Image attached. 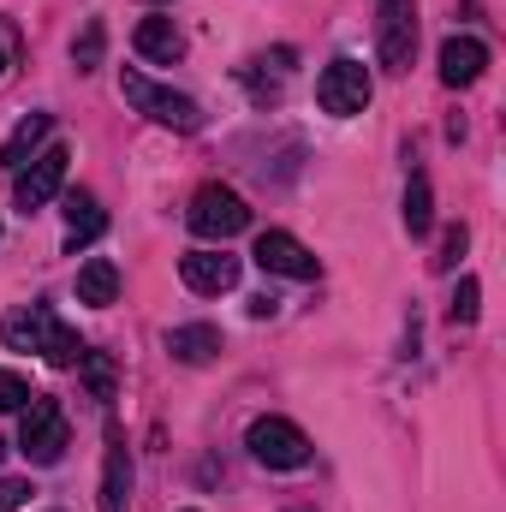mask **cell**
<instances>
[{
  "label": "cell",
  "instance_id": "1",
  "mask_svg": "<svg viewBox=\"0 0 506 512\" xmlns=\"http://www.w3.org/2000/svg\"><path fill=\"white\" fill-rule=\"evenodd\" d=\"M0 340H6L12 352L48 358L54 370H78V358H84V340L54 316V304H24V310L0 316Z\"/></svg>",
  "mask_w": 506,
  "mask_h": 512
},
{
  "label": "cell",
  "instance_id": "28",
  "mask_svg": "<svg viewBox=\"0 0 506 512\" xmlns=\"http://www.w3.org/2000/svg\"><path fill=\"white\" fill-rule=\"evenodd\" d=\"M149 6H167V0H149Z\"/></svg>",
  "mask_w": 506,
  "mask_h": 512
},
{
  "label": "cell",
  "instance_id": "14",
  "mask_svg": "<svg viewBox=\"0 0 506 512\" xmlns=\"http://www.w3.org/2000/svg\"><path fill=\"white\" fill-rule=\"evenodd\" d=\"M131 42H137V54H143V60H155V66L185 60V36H179V24H173V18H143Z\"/></svg>",
  "mask_w": 506,
  "mask_h": 512
},
{
  "label": "cell",
  "instance_id": "7",
  "mask_svg": "<svg viewBox=\"0 0 506 512\" xmlns=\"http://www.w3.org/2000/svg\"><path fill=\"white\" fill-rule=\"evenodd\" d=\"M376 54L387 72H411L417 60V0H376Z\"/></svg>",
  "mask_w": 506,
  "mask_h": 512
},
{
  "label": "cell",
  "instance_id": "27",
  "mask_svg": "<svg viewBox=\"0 0 506 512\" xmlns=\"http://www.w3.org/2000/svg\"><path fill=\"white\" fill-rule=\"evenodd\" d=\"M0 459H6V441H0Z\"/></svg>",
  "mask_w": 506,
  "mask_h": 512
},
{
  "label": "cell",
  "instance_id": "8",
  "mask_svg": "<svg viewBox=\"0 0 506 512\" xmlns=\"http://www.w3.org/2000/svg\"><path fill=\"white\" fill-rule=\"evenodd\" d=\"M316 102H322V114H334V120L364 114V108H370V72H364L358 60H334V66H322V78H316Z\"/></svg>",
  "mask_w": 506,
  "mask_h": 512
},
{
  "label": "cell",
  "instance_id": "12",
  "mask_svg": "<svg viewBox=\"0 0 506 512\" xmlns=\"http://www.w3.org/2000/svg\"><path fill=\"white\" fill-rule=\"evenodd\" d=\"M108 233V215L90 191H66V256H78L84 245H96Z\"/></svg>",
  "mask_w": 506,
  "mask_h": 512
},
{
  "label": "cell",
  "instance_id": "19",
  "mask_svg": "<svg viewBox=\"0 0 506 512\" xmlns=\"http://www.w3.org/2000/svg\"><path fill=\"white\" fill-rule=\"evenodd\" d=\"M429 227H435V191H429V173H411V185H405V233L423 239Z\"/></svg>",
  "mask_w": 506,
  "mask_h": 512
},
{
  "label": "cell",
  "instance_id": "13",
  "mask_svg": "<svg viewBox=\"0 0 506 512\" xmlns=\"http://www.w3.org/2000/svg\"><path fill=\"white\" fill-rule=\"evenodd\" d=\"M102 512H131V447L120 429H108V465H102Z\"/></svg>",
  "mask_w": 506,
  "mask_h": 512
},
{
  "label": "cell",
  "instance_id": "4",
  "mask_svg": "<svg viewBox=\"0 0 506 512\" xmlns=\"http://www.w3.org/2000/svg\"><path fill=\"white\" fill-rule=\"evenodd\" d=\"M245 447H251L256 465H268V471H304L310 465V435L298 429V423H286V417H256L251 429H245Z\"/></svg>",
  "mask_w": 506,
  "mask_h": 512
},
{
  "label": "cell",
  "instance_id": "9",
  "mask_svg": "<svg viewBox=\"0 0 506 512\" xmlns=\"http://www.w3.org/2000/svg\"><path fill=\"white\" fill-rule=\"evenodd\" d=\"M256 262H262V274H286V280H316L322 274V262H316V251H304L292 233H256Z\"/></svg>",
  "mask_w": 506,
  "mask_h": 512
},
{
  "label": "cell",
  "instance_id": "18",
  "mask_svg": "<svg viewBox=\"0 0 506 512\" xmlns=\"http://www.w3.org/2000/svg\"><path fill=\"white\" fill-rule=\"evenodd\" d=\"M78 382H84V393L90 399H114V387H120V364H114V352H84L78 358Z\"/></svg>",
  "mask_w": 506,
  "mask_h": 512
},
{
  "label": "cell",
  "instance_id": "17",
  "mask_svg": "<svg viewBox=\"0 0 506 512\" xmlns=\"http://www.w3.org/2000/svg\"><path fill=\"white\" fill-rule=\"evenodd\" d=\"M120 298V268L108 262V256H90L84 268H78V304H90V310H108Z\"/></svg>",
  "mask_w": 506,
  "mask_h": 512
},
{
  "label": "cell",
  "instance_id": "24",
  "mask_svg": "<svg viewBox=\"0 0 506 512\" xmlns=\"http://www.w3.org/2000/svg\"><path fill=\"white\" fill-rule=\"evenodd\" d=\"M24 501H30V483H18V477H0V512L24 507Z\"/></svg>",
  "mask_w": 506,
  "mask_h": 512
},
{
  "label": "cell",
  "instance_id": "20",
  "mask_svg": "<svg viewBox=\"0 0 506 512\" xmlns=\"http://www.w3.org/2000/svg\"><path fill=\"white\" fill-rule=\"evenodd\" d=\"M102 42H108V24H102V18H90V24H84V36L72 42V66H78V72H96V66H102Z\"/></svg>",
  "mask_w": 506,
  "mask_h": 512
},
{
  "label": "cell",
  "instance_id": "15",
  "mask_svg": "<svg viewBox=\"0 0 506 512\" xmlns=\"http://www.w3.org/2000/svg\"><path fill=\"white\" fill-rule=\"evenodd\" d=\"M167 352L179 364H209V358H221V328L215 322H185V328L167 334Z\"/></svg>",
  "mask_w": 506,
  "mask_h": 512
},
{
  "label": "cell",
  "instance_id": "3",
  "mask_svg": "<svg viewBox=\"0 0 506 512\" xmlns=\"http://www.w3.org/2000/svg\"><path fill=\"white\" fill-rule=\"evenodd\" d=\"M120 96H126L137 114H149L155 126H173V131L203 126V108H197L191 96H179V90H167V84H155V78H143V72H120Z\"/></svg>",
  "mask_w": 506,
  "mask_h": 512
},
{
  "label": "cell",
  "instance_id": "23",
  "mask_svg": "<svg viewBox=\"0 0 506 512\" xmlns=\"http://www.w3.org/2000/svg\"><path fill=\"white\" fill-rule=\"evenodd\" d=\"M465 245H471V233H465V227H447V233H441V256H435V268H459Z\"/></svg>",
  "mask_w": 506,
  "mask_h": 512
},
{
  "label": "cell",
  "instance_id": "2",
  "mask_svg": "<svg viewBox=\"0 0 506 512\" xmlns=\"http://www.w3.org/2000/svg\"><path fill=\"white\" fill-rule=\"evenodd\" d=\"M66 447H72V423H66L60 399L30 393L24 423H18V453H24L30 465H60V459H66Z\"/></svg>",
  "mask_w": 506,
  "mask_h": 512
},
{
  "label": "cell",
  "instance_id": "11",
  "mask_svg": "<svg viewBox=\"0 0 506 512\" xmlns=\"http://www.w3.org/2000/svg\"><path fill=\"white\" fill-rule=\"evenodd\" d=\"M483 72H489V48L477 36H447L441 42V84L447 90H471Z\"/></svg>",
  "mask_w": 506,
  "mask_h": 512
},
{
  "label": "cell",
  "instance_id": "26",
  "mask_svg": "<svg viewBox=\"0 0 506 512\" xmlns=\"http://www.w3.org/2000/svg\"><path fill=\"white\" fill-rule=\"evenodd\" d=\"M0 72H6V48H0Z\"/></svg>",
  "mask_w": 506,
  "mask_h": 512
},
{
  "label": "cell",
  "instance_id": "10",
  "mask_svg": "<svg viewBox=\"0 0 506 512\" xmlns=\"http://www.w3.org/2000/svg\"><path fill=\"white\" fill-rule=\"evenodd\" d=\"M179 280L191 292H233L239 286V256L227 251H185L179 256Z\"/></svg>",
  "mask_w": 506,
  "mask_h": 512
},
{
  "label": "cell",
  "instance_id": "21",
  "mask_svg": "<svg viewBox=\"0 0 506 512\" xmlns=\"http://www.w3.org/2000/svg\"><path fill=\"white\" fill-rule=\"evenodd\" d=\"M477 310H483V286L465 274V280H459V292H453V304H447V316H453L459 328H471V322H477Z\"/></svg>",
  "mask_w": 506,
  "mask_h": 512
},
{
  "label": "cell",
  "instance_id": "6",
  "mask_svg": "<svg viewBox=\"0 0 506 512\" xmlns=\"http://www.w3.org/2000/svg\"><path fill=\"white\" fill-rule=\"evenodd\" d=\"M66 161H72V149H66V143H48L42 155H30V167H18V185H12V203H18L24 215H36V209H48V203L60 197V185H66Z\"/></svg>",
  "mask_w": 506,
  "mask_h": 512
},
{
  "label": "cell",
  "instance_id": "25",
  "mask_svg": "<svg viewBox=\"0 0 506 512\" xmlns=\"http://www.w3.org/2000/svg\"><path fill=\"white\" fill-rule=\"evenodd\" d=\"M274 310H280V298H268V292H256L251 298V316H274Z\"/></svg>",
  "mask_w": 506,
  "mask_h": 512
},
{
  "label": "cell",
  "instance_id": "5",
  "mask_svg": "<svg viewBox=\"0 0 506 512\" xmlns=\"http://www.w3.org/2000/svg\"><path fill=\"white\" fill-rule=\"evenodd\" d=\"M185 221H191V233L197 239H233V233H245L251 227V209H245V197L239 191H227V185H203L197 197H191V209H185Z\"/></svg>",
  "mask_w": 506,
  "mask_h": 512
},
{
  "label": "cell",
  "instance_id": "22",
  "mask_svg": "<svg viewBox=\"0 0 506 512\" xmlns=\"http://www.w3.org/2000/svg\"><path fill=\"white\" fill-rule=\"evenodd\" d=\"M24 405H30V382L12 376V370H0V411H24Z\"/></svg>",
  "mask_w": 506,
  "mask_h": 512
},
{
  "label": "cell",
  "instance_id": "16",
  "mask_svg": "<svg viewBox=\"0 0 506 512\" xmlns=\"http://www.w3.org/2000/svg\"><path fill=\"white\" fill-rule=\"evenodd\" d=\"M48 131H54V114H24V120H18V131L0 143V167H6V173H18V167H24V161L48 143Z\"/></svg>",
  "mask_w": 506,
  "mask_h": 512
}]
</instances>
